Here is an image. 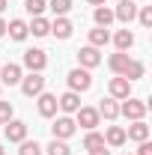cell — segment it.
<instances>
[{
    "label": "cell",
    "instance_id": "obj_36",
    "mask_svg": "<svg viewBox=\"0 0 152 155\" xmlns=\"http://www.w3.org/2000/svg\"><path fill=\"white\" fill-rule=\"evenodd\" d=\"M6 3H9V0H0V12H3V9H6Z\"/></svg>",
    "mask_w": 152,
    "mask_h": 155
},
{
    "label": "cell",
    "instance_id": "obj_5",
    "mask_svg": "<svg viewBox=\"0 0 152 155\" xmlns=\"http://www.w3.org/2000/svg\"><path fill=\"white\" fill-rule=\"evenodd\" d=\"M75 131H78V125H75V119H72V116H57V119H54V125H51L54 140H69Z\"/></svg>",
    "mask_w": 152,
    "mask_h": 155
},
{
    "label": "cell",
    "instance_id": "obj_35",
    "mask_svg": "<svg viewBox=\"0 0 152 155\" xmlns=\"http://www.w3.org/2000/svg\"><path fill=\"white\" fill-rule=\"evenodd\" d=\"M90 6H104V0H87Z\"/></svg>",
    "mask_w": 152,
    "mask_h": 155
},
{
    "label": "cell",
    "instance_id": "obj_33",
    "mask_svg": "<svg viewBox=\"0 0 152 155\" xmlns=\"http://www.w3.org/2000/svg\"><path fill=\"white\" fill-rule=\"evenodd\" d=\"M90 155H111L107 146H98V149H90Z\"/></svg>",
    "mask_w": 152,
    "mask_h": 155
},
{
    "label": "cell",
    "instance_id": "obj_32",
    "mask_svg": "<svg viewBox=\"0 0 152 155\" xmlns=\"http://www.w3.org/2000/svg\"><path fill=\"white\" fill-rule=\"evenodd\" d=\"M137 155H152V143H149V140H143V143H140Z\"/></svg>",
    "mask_w": 152,
    "mask_h": 155
},
{
    "label": "cell",
    "instance_id": "obj_6",
    "mask_svg": "<svg viewBox=\"0 0 152 155\" xmlns=\"http://www.w3.org/2000/svg\"><path fill=\"white\" fill-rule=\"evenodd\" d=\"M137 18V0H116L114 9V21H122V24H131Z\"/></svg>",
    "mask_w": 152,
    "mask_h": 155
},
{
    "label": "cell",
    "instance_id": "obj_14",
    "mask_svg": "<svg viewBox=\"0 0 152 155\" xmlns=\"http://www.w3.org/2000/svg\"><path fill=\"white\" fill-rule=\"evenodd\" d=\"M57 107L63 110V114H75L78 107H81V93H63V96L57 98Z\"/></svg>",
    "mask_w": 152,
    "mask_h": 155
},
{
    "label": "cell",
    "instance_id": "obj_20",
    "mask_svg": "<svg viewBox=\"0 0 152 155\" xmlns=\"http://www.w3.org/2000/svg\"><path fill=\"white\" fill-rule=\"evenodd\" d=\"M111 42V30L107 27H95V30H90V45L93 48H104Z\"/></svg>",
    "mask_w": 152,
    "mask_h": 155
},
{
    "label": "cell",
    "instance_id": "obj_31",
    "mask_svg": "<svg viewBox=\"0 0 152 155\" xmlns=\"http://www.w3.org/2000/svg\"><path fill=\"white\" fill-rule=\"evenodd\" d=\"M12 119V104L9 101H0V125H6Z\"/></svg>",
    "mask_w": 152,
    "mask_h": 155
},
{
    "label": "cell",
    "instance_id": "obj_30",
    "mask_svg": "<svg viewBox=\"0 0 152 155\" xmlns=\"http://www.w3.org/2000/svg\"><path fill=\"white\" fill-rule=\"evenodd\" d=\"M137 21L143 27H152V6H137Z\"/></svg>",
    "mask_w": 152,
    "mask_h": 155
},
{
    "label": "cell",
    "instance_id": "obj_11",
    "mask_svg": "<svg viewBox=\"0 0 152 155\" xmlns=\"http://www.w3.org/2000/svg\"><path fill=\"white\" fill-rule=\"evenodd\" d=\"M125 140H134V143H143V140H149V125H146L143 119H134L131 125L125 128Z\"/></svg>",
    "mask_w": 152,
    "mask_h": 155
},
{
    "label": "cell",
    "instance_id": "obj_16",
    "mask_svg": "<svg viewBox=\"0 0 152 155\" xmlns=\"http://www.w3.org/2000/svg\"><path fill=\"white\" fill-rule=\"evenodd\" d=\"M72 30H75V27H72V21L66 18V15H60V18L51 21V33H54L57 39H69V36H72Z\"/></svg>",
    "mask_w": 152,
    "mask_h": 155
},
{
    "label": "cell",
    "instance_id": "obj_19",
    "mask_svg": "<svg viewBox=\"0 0 152 155\" xmlns=\"http://www.w3.org/2000/svg\"><path fill=\"white\" fill-rule=\"evenodd\" d=\"M125 143V128L122 125H111L104 131V146H122Z\"/></svg>",
    "mask_w": 152,
    "mask_h": 155
},
{
    "label": "cell",
    "instance_id": "obj_12",
    "mask_svg": "<svg viewBox=\"0 0 152 155\" xmlns=\"http://www.w3.org/2000/svg\"><path fill=\"white\" fill-rule=\"evenodd\" d=\"M6 140H9V143H21V140H27V122H21V119H9V122H6Z\"/></svg>",
    "mask_w": 152,
    "mask_h": 155
},
{
    "label": "cell",
    "instance_id": "obj_24",
    "mask_svg": "<svg viewBox=\"0 0 152 155\" xmlns=\"http://www.w3.org/2000/svg\"><path fill=\"white\" fill-rule=\"evenodd\" d=\"M93 18H95V27H107V24H114V9H107V6H95Z\"/></svg>",
    "mask_w": 152,
    "mask_h": 155
},
{
    "label": "cell",
    "instance_id": "obj_8",
    "mask_svg": "<svg viewBox=\"0 0 152 155\" xmlns=\"http://www.w3.org/2000/svg\"><path fill=\"white\" fill-rule=\"evenodd\" d=\"M39 101H36V107H39V116H45V119H54L57 116V96L54 93H39Z\"/></svg>",
    "mask_w": 152,
    "mask_h": 155
},
{
    "label": "cell",
    "instance_id": "obj_26",
    "mask_svg": "<svg viewBox=\"0 0 152 155\" xmlns=\"http://www.w3.org/2000/svg\"><path fill=\"white\" fill-rule=\"evenodd\" d=\"M45 149H48V155H72V149H69L66 140H51Z\"/></svg>",
    "mask_w": 152,
    "mask_h": 155
},
{
    "label": "cell",
    "instance_id": "obj_23",
    "mask_svg": "<svg viewBox=\"0 0 152 155\" xmlns=\"http://www.w3.org/2000/svg\"><path fill=\"white\" fill-rule=\"evenodd\" d=\"M27 30H30L33 36H39V39H42V36H48V33H51V21L39 15V18H33V24H27Z\"/></svg>",
    "mask_w": 152,
    "mask_h": 155
},
{
    "label": "cell",
    "instance_id": "obj_4",
    "mask_svg": "<svg viewBox=\"0 0 152 155\" xmlns=\"http://www.w3.org/2000/svg\"><path fill=\"white\" fill-rule=\"evenodd\" d=\"M98 122H101V116H98V110L95 107H78L75 110V125H81L84 131H93V128H98Z\"/></svg>",
    "mask_w": 152,
    "mask_h": 155
},
{
    "label": "cell",
    "instance_id": "obj_29",
    "mask_svg": "<svg viewBox=\"0 0 152 155\" xmlns=\"http://www.w3.org/2000/svg\"><path fill=\"white\" fill-rule=\"evenodd\" d=\"M18 155H42V146H39L36 140H21Z\"/></svg>",
    "mask_w": 152,
    "mask_h": 155
},
{
    "label": "cell",
    "instance_id": "obj_1",
    "mask_svg": "<svg viewBox=\"0 0 152 155\" xmlns=\"http://www.w3.org/2000/svg\"><path fill=\"white\" fill-rule=\"evenodd\" d=\"M146 110H149V104L143 101V98H134V96H128V98H122V104H119V116H125V119H143L146 116Z\"/></svg>",
    "mask_w": 152,
    "mask_h": 155
},
{
    "label": "cell",
    "instance_id": "obj_10",
    "mask_svg": "<svg viewBox=\"0 0 152 155\" xmlns=\"http://www.w3.org/2000/svg\"><path fill=\"white\" fill-rule=\"evenodd\" d=\"M98 63H101L98 48H93V45H84V48L78 51V66H81V69H95Z\"/></svg>",
    "mask_w": 152,
    "mask_h": 155
},
{
    "label": "cell",
    "instance_id": "obj_17",
    "mask_svg": "<svg viewBox=\"0 0 152 155\" xmlns=\"http://www.w3.org/2000/svg\"><path fill=\"white\" fill-rule=\"evenodd\" d=\"M128 54H125V51H116V54H111V57H107V66H111V72H114V75H125V66H128Z\"/></svg>",
    "mask_w": 152,
    "mask_h": 155
},
{
    "label": "cell",
    "instance_id": "obj_7",
    "mask_svg": "<svg viewBox=\"0 0 152 155\" xmlns=\"http://www.w3.org/2000/svg\"><path fill=\"white\" fill-rule=\"evenodd\" d=\"M24 66H27L30 72H45L48 54H45L42 48H30V51H24Z\"/></svg>",
    "mask_w": 152,
    "mask_h": 155
},
{
    "label": "cell",
    "instance_id": "obj_18",
    "mask_svg": "<svg viewBox=\"0 0 152 155\" xmlns=\"http://www.w3.org/2000/svg\"><path fill=\"white\" fill-rule=\"evenodd\" d=\"M95 110H98V116H104V119L114 122L116 116H119V101H116V98H101V104H98Z\"/></svg>",
    "mask_w": 152,
    "mask_h": 155
},
{
    "label": "cell",
    "instance_id": "obj_2",
    "mask_svg": "<svg viewBox=\"0 0 152 155\" xmlns=\"http://www.w3.org/2000/svg\"><path fill=\"white\" fill-rule=\"evenodd\" d=\"M66 81H69V90L72 93H87L90 87H93V75H90V69H72L69 75H66Z\"/></svg>",
    "mask_w": 152,
    "mask_h": 155
},
{
    "label": "cell",
    "instance_id": "obj_28",
    "mask_svg": "<svg viewBox=\"0 0 152 155\" xmlns=\"http://www.w3.org/2000/svg\"><path fill=\"white\" fill-rule=\"evenodd\" d=\"M48 9L60 18V15H66V12L72 9V0H48Z\"/></svg>",
    "mask_w": 152,
    "mask_h": 155
},
{
    "label": "cell",
    "instance_id": "obj_21",
    "mask_svg": "<svg viewBox=\"0 0 152 155\" xmlns=\"http://www.w3.org/2000/svg\"><path fill=\"white\" fill-rule=\"evenodd\" d=\"M146 75V66L140 63V60H128V66H125V81H140V78Z\"/></svg>",
    "mask_w": 152,
    "mask_h": 155
},
{
    "label": "cell",
    "instance_id": "obj_15",
    "mask_svg": "<svg viewBox=\"0 0 152 155\" xmlns=\"http://www.w3.org/2000/svg\"><path fill=\"white\" fill-rule=\"evenodd\" d=\"M6 33H9V39H15V42H24V39L30 36V30H27V21L12 18L9 24H6Z\"/></svg>",
    "mask_w": 152,
    "mask_h": 155
},
{
    "label": "cell",
    "instance_id": "obj_25",
    "mask_svg": "<svg viewBox=\"0 0 152 155\" xmlns=\"http://www.w3.org/2000/svg\"><path fill=\"white\" fill-rule=\"evenodd\" d=\"M98 146H104V134H98V131H87V137H84V149H98Z\"/></svg>",
    "mask_w": 152,
    "mask_h": 155
},
{
    "label": "cell",
    "instance_id": "obj_3",
    "mask_svg": "<svg viewBox=\"0 0 152 155\" xmlns=\"http://www.w3.org/2000/svg\"><path fill=\"white\" fill-rule=\"evenodd\" d=\"M21 93L27 98H36L39 93H45V78H42V72H30V75L21 78Z\"/></svg>",
    "mask_w": 152,
    "mask_h": 155
},
{
    "label": "cell",
    "instance_id": "obj_34",
    "mask_svg": "<svg viewBox=\"0 0 152 155\" xmlns=\"http://www.w3.org/2000/svg\"><path fill=\"white\" fill-rule=\"evenodd\" d=\"M0 36H6V21L0 18Z\"/></svg>",
    "mask_w": 152,
    "mask_h": 155
},
{
    "label": "cell",
    "instance_id": "obj_27",
    "mask_svg": "<svg viewBox=\"0 0 152 155\" xmlns=\"http://www.w3.org/2000/svg\"><path fill=\"white\" fill-rule=\"evenodd\" d=\"M24 9H27L33 18H39V15L48 9V3H45V0H24Z\"/></svg>",
    "mask_w": 152,
    "mask_h": 155
},
{
    "label": "cell",
    "instance_id": "obj_37",
    "mask_svg": "<svg viewBox=\"0 0 152 155\" xmlns=\"http://www.w3.org/2000/svg\"><path fill=\"white\" fill-rule=\"evenodd\" d=\"M0 155H6V149H3V143H0Z\"/></svg>",
    "mask_w": 152,
    "mask_h": 155
},
{
    "label": "cell",
    "instance_id": "obj_13",
    "mask_svg": "<svg viewBox=\"0 0 152 155\" xmlns=\"http://www.w3.org/2000/svg\"><path fill=\"white\" fill-rule=\"evenodd\" d=\"M21 66L18 63H6L3 69H0V84H6V87H15V84H21Z\"/></svg>",
    "mask_w": 152,
    "mask_h": 155
},
{
    "label": "cell",
    "instance_id": "obj_38",
    "mask_svg": "<svg viewBox=\"0 0 152 155\" xmlns=\"http://www.w3.org/2000/svg\"><path fill=\"white\" fill-rule=\"evenodd\" d=\"M125 155H128V152H125Z\"/></svg>",
    "mask_w": 152,
    "mask_h": 155
},
{
    "label": "cell",
    "instance_id": "obj_9",
    "mask_svg": "<svg viewBox=\"0 0 152 155\" xmlns=\"http://www.w3.org/2000/svg\"><path fill=\"white\" fill-rule=\"evenodd\" d=\"M107 93H111V98H116V101H122V98L131 96V81H125V78H111V84H107Z\"/></svg>",
    "mask_w": 152,
    "mask_h": 155
},
{
    "label": "cell",
    "instance_id": "obj_22",
    "mask_svg": "<svg viewBox=\"0 0 152 155\" xmlns=\"http://www.w3.org/2000/svg\"><path fill=\"white\" fill-rule=\"evenodd\" d=\"M114 45H116V51H128L134 45V33L131 30H116L114 33Z\"/></svg>",
    "mask_w": 152,
    "mask_h": 155
}]
</instances>
